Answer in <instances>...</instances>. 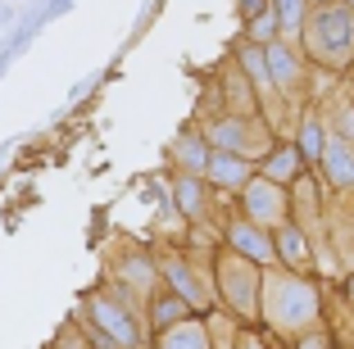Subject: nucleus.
Listing matches in <instances>:
<instances>
[{
  "label": "nucleus",
  "mask_w": 354,
  "mask_h": 349,
  "mask_svg": "<svg viewBox=\"0 0 354 349\" xmlns=\"http://www.w3.org/2000/svg\"><path fill=\"white\" fill-rule=\"evenodd\" d=\"M168 164H173V173H200V177H205V164H209L205 132H200V127L177 132V141L168 145Z\"/></svg>",
  "instance_id": "16"
},
{
  "label": "nucleus",
  "mask_w": 354,
  "mask_h": 349,
  "mask_svg": "<svg viewBox=\"0 0 354 349\" xmlns=\"http://www.w3.org/2000/svg\"><path fill=\"white\" fill-rule=\"evenodd\" d=\"M214 295L227 313L241 322H259V295H263V263L236 254L232 245H218L214 254Z\"/></svg>",
  "instance_id": "3"
},
{
  "label": "nucleus",
  "mask_w": 354,
  "mask_h": 349,
  "mask_svg": "<svg viewBox=\"0 0 354 349\" xmlns=\"http://www.w3.org/2000/svg\"><path fill=\"white\" fill-rule=\"evenodd\" d=\"M254 173H259V168H254V159H241V154H232V150H214V145H209L205 182L214 186V191H223V196H236V191L250 182Z\"/></svg>",
  "instance_id": "12"
},
{
  "label": "nucleus",
  "mask_w": 354,
  "mask_h": 349,
  "mask_svg": "<svg viewBox=\"0 0 354 349\" xmlns=\"http://www.w3.org/2000/svg\"><path fill=\"white\" fill-rule=\"evenodd\" d=\"M327 240H332V254H336V263H341V277L354 272V214L350 209L327 205Z\"/></svg>",
  "instance_id": "18"
},
{
  "label": "nucleus",
  "mask_w": 354,
  "mask_h": 349,
  "mask_svg": "<svg viewBox=\"0 0 354 349\" xmlns=\"http://www.w3.org/2000/svg\"><path fill=\"white\" fill-rule=\"evenodd\" d=\"M236 10H241V19H254V14L272 10V0H236Z\"/></svg>",
  "instance_id": "25"
},
{
  "label": "nucleus",
  "mask_w": 354,
  "mask_h": 349,
  "mask_svg": "<svg viewBox=\"0 0 354 349\" xmlns=\"http://www.w3.org/2000/svg\"><path fill=\"white\" fill-rule=\"evenodd\" d=\"M191 313H196V308L177 295L173 286H164V281H159V290L150 295V308H146V327H150V336H155V331H164V327H173V322L191 318Z\"/></svg>",
  "instance_id": "19"
},
{
  "label": "nucleus",
  "mask_w": 354,
  "mask_h": 349,
  "mask_svg": "<svg viewBox=\"0 0 354 349\" xmlns=\"http://www.w3.org/2000/svg\"><path fill=\"white\" fill-rule=\"evenodd\" d=\"M214 200L218 191L205 182L200 173H173V209L191 223H214Z\"/></svg>",
  "instance_id": "10"
},
{
  "label": "nucleus",
  "mask_w": 354,
  "mask_h": 349,
  "mask_svg": "<svg viewBox=\"0 0 354 349\" xmlns=\"http://www.w3.org/2000/svg\"><path fill=\"white\" fill-rule=\"evenodd\" d=\"M286 349H336V340H332L327 327H313V331H304V336H295Z\"/></svg>",
  "instance_id": "23"
},
{
  "label": "nucleus",
  "mask_w": 354,
  "mask_h": 349,
  "mask_svg": "<svg viewBox=\"0 0 354 349\" xmlns=\"http://www.w3.org/2000/svg\"><path fill=\"white\" fill-rule=\"evenodd\" d=\"M254 168H259V177H268V182H281V186H291V182H295L300 173H309V159L300 154V145H295L291 136H281V141L272 145V150L263 154V159H259Z\"/></svg>",
  "instance_id": "13"
},
{
  "label": "nucleus",
  "mask_w": 354,
  "mask_h": 349,
  "mask_svg": "<svg viewBox=\"0 0 354 349\" xmlns=\"http://www.w3.org/2000/svg\"><path fill=\"white\" fill-rule=\"evenodd\" d=\"M318 182L332 191V196H341V191H354V141L350 136H327V150L323 159H318Z\"/></svg>",
  "instance_id": "11"
},
{
  "label": "nucleus",
  "mask_w": 354,
  "mask_h": 349,
  "mask_svg": "<svg viewBox=\"0 0 354 349\" xmlns=\"http://www.w3.org/2000/svg\"><path fill=\"white\" fill-rule=\"evenodd\" d=\"M345 5H354V0H345Z\"/></svg>",
  "instance_id": "27"
},
{
  "label": "nucleus",
  "mask_w": 354,
  "mask_h": 349,
  "mask_svg": "<svg viewBox=\"0 0 354 349\" xmlns=\"http://www.w3.org/2000/svg\"><path fill=\"white\" fill-rule=\"evenodd\" d=\"M214 91H218V113H263L259 91H254V82L245 77V68L236 64V55H227V59L214 68Z\"/></svg>",
  "instance_id": "9"
},
{
  "label": "nucleus",
  "mask_w": 354,
  "mask_h": 349,
  "mask_svg": "<svg viewBox=\"0 0 354 349\" xmlns=\"http://www.w3.org/2000/svg\"><path fill=\"white\" fill-rule=\"evenodd\" d=\"M150 349H214V345H209L205 318L191 313V318H182V322H173V327L155 331V336H150Z\"/></svg>",
  "instance_id": "17"
},
{
  "label": "nucleus",
  "mask_w": 354,
  "mask_h": 349,
  "mask_svg": "<svg viewBox=\"0 0 354 349\" xmlns=\"http://www.w3.org/2000/svg\"><path fill=\"white\" fill-rule=\"evenodd\" d=\"M196 127L205 132V141L214 145V150H232V154H241V159H254V164L281 141L263 113H209Z\"/></svg>",
  "instance_id": "4"
},
{
  "label": "nucleus",
  "mask_w": 354,
  "mask_h": 349,
  "mask_svg": "<svg viewBox=\"0 0 354 349\" xmlns=\"http://www.w3.org/2000/svg\"><path fill=\"white\" fill-rule=\"evenodd\" d=\"M236 349H272V345H268V336H263L254 322H245V327H241V336H236Z\"/></svg>",
  "instance_id": "24"
},
{
  "label": "nucleus",
  "mask_w": 354,
  "mask_h": 349,
  "mask_svg": "<svg viewBox=\"0 0 354 349\" xmlns=\"http://www.w3.org/2000/svg\"><path fill=\"white\" fill-rule=\"evenodd\" d=\"M259 322L281 349L304 331L323 327V281H313V272H295L286 263H268L263 267Z\"/></svg>",
  "instance_id": "1"
},
{
  "label": "nucleus",
  "mask_w": 354,
  "mask_h": 349,
  "mask_svg": "<svg viewBox=\"0 0 354 349\" xmlns=\"http://www.w3.org/2000/svg\"><path fill=\"white\" fill-rule=\"evenodd\" d=\"M232 200H236V209L250 218V223L268 227V232L291 218V191H286L281 182H268V177H259V173H254L250 182L241 186Z\"/></svg>",
  "instance_id": "8"
},
{
  "label": "nucleus",
  "mask_w": 354,
  "mask_h": 349,
  "mask_svg": "<svg viewBox=\"0 0 354 349\" xmlns=\"http://www.w3.org/2000/svg\"><path fill=\"white\" fill-rule=\"evenodd\" d=\"M272 249H277V263L295 267V272H313V245H309V236H304V227L295 218L272 227Z\"/></svg>",
  "instance_id": "14"
},
{
  "label": "nucleus",
  "mask_w": 354,
  "mask_h": 349,
  "mask_svg": "<svg viewBox=\"0 0 354 349\" xmlns=\"http://www.w3.org/2000/svg\"><path fill=\"white\" fill-rule=\"evenodd\" d=\"M327 136H332V127H327L323 109H318L313 100H304L300 123H295V136H291V141L300 145V154L309 159V168H318V159H323V150H327Z\"/></svg>",
  "instance_id": "15"
},
{
  "label": "nucleus",
  "mask_w": 354,
  "mask_h": 349,
  "mask_svg": "<svg viewBox=\"0 0 354 349\" xmlns=\"http://www.w3.org/2000/svg\"><path fill=\"white\" fill-rule=\"evenodd\" d=\"M272 14L281 23V37L300 46V28H304V14H309V0H272Z\"/></svg>",
  "instance_id": "21"
},
{
  "label": "nucleus",
  "mask_w": 354,
  "mask_h": 349,
  "mask_svg": "<svg viewBox=\"0 0 354 349\" xmlns=\"http://www.w3.org/2000/svg\"><path fill=\"white\" fill-rule=\"evenodd\" d=\"M241 37H245V41H254V46L277 41V37H281L277 14H272V10H263V14H254V19H245V32H241Z\"/></svg>",
  "instance_id": "22"
},
{
  "label": "nucleus",
  "mask_w": 354,
  "mask_h": 349,
  "mask_svg": "<svg viewBox=\"0 0 354 349\" xmlns=\"http://www.w3.org/2000/svg\"><path fill=\"white\" fill-rule=\"evenodd\" d=\"M159 281L164 277H159L155 249H114V254H109V277H104V286L114 290L141 322H146L150 295L159 290Z\"/></svg>",
  "instance_id": "5"
},
{
  "label": "nucleus",
  "mask_w": 354,
  "mask_h": 349,
  "mask_svg": "<svg viewBox=\"0 0 354 349\" xmlns=\"http://www.w3.org/2000/svg\"><path fill=\"white\" fill-rule=\"evenodd\" d=\"M336 286H341V295H345V299H350V304H354V272H345V277L336 281Z\"/></svg>",
  "instance_id": "26"
},
{
  "label": "nucleus",
  "mask_w": 354,
  "mask_h": 349,
  "mask_svg": "<svg viewBox=\"0 0 354 349\" xmlns=\"http://www.w3.org/2000/svg\"><path fill=\"white\" fill-rule=\"evenodd\" d=\"M155 258H159V277H164V286H173L177 295L196 308V313H209V308H214V299H218V295H214V281L191 263L182 245H159Z\"/></svg>",
  "instance_id": "6"
},
{
  "label": "nucleus",
  "mask_w": 354,
  "mask_h": 349,
  "mask_svg": "<svg viewBox=\"0 0 354 349\" xmlns=\"http://www.w3.org/2000/svg\"><path fill=\"white\" fill-rule=\"evenodd\" d=\"M263 55H268V77H272V86H277L281 100H291V104H304V100H309L313 64L304 59L300 46L286 41V37H277V41L263 46Z\"/></svg>",
  "instance_id": "7"
},
{
  "label": "nucleus",
  "mask_w": 354,
  "mask_h": 349,
  "mask_svg": "<svg viewBox=\"0 0 354 349\" xmlns=\"http://www.w3.org/2000/svg\"><path fill=\"white\" fill-rule=\"evenodd\" d=\"M205 318V331H209V345L214 349H236V336H241V327L245 322L236 318V313H227V308H209V313H200Z\"/></svg>",
  "instance_id": "20"
},
{
  "label": "nucleus",
  "mask_w": 354,
  "mask_h": 349,
  "mask_svg": "<svg viewBox=\"0 0 354 349\" xmlns=\"http://www.w3.org/2000/svg\"><path fill=\"white\" fill-rule=\"evenodd\" d=\"M300 50L313 68L350 73L354 64V5L345 0H309L300 28Z\"/></svg>",
  "instance_id": "2"
}]
</instances>
